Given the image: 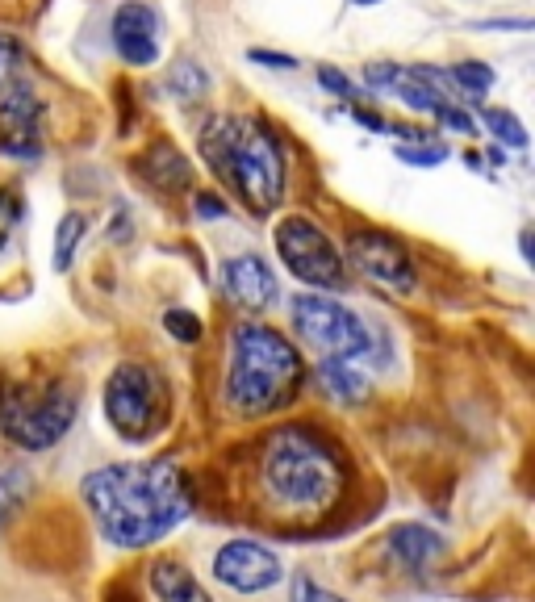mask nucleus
<instances>
[{"instance_id": "nucleus-7", "label": "nucleus", "mask_w": 535, "mask_h": 602, "mask_svg": "<svg viewBox=\"0 0 535 602\" xmlns=\"http://www.w3.org/2000/svg\"><path fill=\"white\" fill-rule=\"evenodd\" d=\"M293 327L297 335H306L310 347H318L322 356H339V360H372V331L364 327V318L352 314L335 297H318L306 293L293 301Z\"/></svg>"}, {"instance_id": "nucleus-30", "label": "nucleus", "mask_w": 535, "mask_h": 602, "mask_svg": "<svg viewBox=\"0 0 535 602\" xmlns=\"http://www.w3.org/2000/svg\"><path fill=\"white\" fill-rule=\"evenodd\" d=\"M523 260L531 264V230H523Z\"/></svg>"}, {"instance_id": "nucleus-27", "label": "nucleus", "mask_w": 535, "mask_h": 602, "mask_svg": "<svg viewBox=\"0 0 535 602\" xmlns=\"http://www.w3.org/2000/svg\"><path fill=\"white\" fill-rule=\"evenodd\" d=\"M251 63L276 67V72H293V67H297V59H293V55H281V51H260V46L251 51Z\"/></svg>"}, {"instance_id": "nucleus-25", "label": "nucleus", "mask_w": 535, "mask_h": 602, "mask_svg": "<svg viewBox=\"0 0 535 602\" xmlns=\"http://www.w3.org/2000/svg\"><path fill=\"white\" fill-rule=\"evenodd\" d=\"M318 84L327 92H335L339 101H352V80H347L339 67H318Z\"/></svg>"}, {"instance_id": "nucleus-4", "label": "nucleus", "mask_w": 535, "mask_h": 602, "mask_svg": "<svg viewBox=\"0 0 535 602\" xmlns=\"http://www.w3.org/2000/svg\"><path fill=\"white\" fill-rule=\"evenodd\" d=\"M264 481L285 506L327 511L343 490V469L335 460V448L322 444L314 431L285 427L264 448Z\"/></svg>"}, {"instance_id": "nucleus-26", "label": "nucleus", "mask_w": 535, "mask_h": 602, "mask_svg": "<svg viewBox=\"0 0 535 602\" xmlns=\"http://www.w3.org/2000/svg\"><path fill=\"white\" fill-rule=\"evenodd\" d=\"M293 602H347V598H339L331 590H318L310 577H297V582H293Z\"/></svg>"}, {"instance_id": "nucleus-29", "label": "nucleus", "mask_w": 535, "mask_h": 602, "mask_svg": "<svg viewBox=\"0 0 535 602\" xmlns=\"http://www.w3.org/2000/svg\"><path fill=\"white\" fill-rule=\"evenodd\" d=\"M356 122H360V126H372V130H385V122H381L372 109H356Z\"/></svg>"}, {"instance_id": "nucleus-6", "label": "nucleus", "mask_w": 535, "mask_h": 602, "mask_svg": "<svg viewBox=\"0 0 535 602\" xmlns=\"http://www.w3.org/2000/svg\"><path fill=\"white\" fill-rule=\"evenodd\" d=\"M168 381L151 364H118L105 385V419L122 439H151L168 423Z\"/></svg>"}, {"instance_id": "nucleus-11", "label": "nucleus", "mask_w": 535, "mask_h": 602, "mask_svg": "<svg viewBox=\"0 0 535 602\" xmlns=\"http://www.w3.org/2000/svg\"><path fill=\"white\" fill-rule=\"evenodd\" d=\"M109 34L118 55L130 67H151L159 59V13L143 0H126V5L113 13L109 21Z\"/></svg>"}, {"instance_id": "nucleus-15", "label": "nucleus", "mask_w": 535, "mask_h": 602, "mask_svg": "<svg viewBox=\"0 0 535 602\" xmlns=\"http://www.w3.org/2000/svg\"><path fill=\"white\" fill-rule=\"evenodd\" d=\"M318 385L331 393L335 402L343 406H352L364 398V389H368V377L356 368V360H339V356H327L318 364Z\"/></svg>"}, {"instance_id": "nucleus-16", "label": "nucleus", "mask_w": 535, "mask_h": 602, "mask_svg": "<svg viewBox=\"0 0 535 602\" xmlns=\"http://www.w3.org/2000/svg\"><path fill=\"white\" fill-rule=\"evenodd\" d=\"M143 176L147 180H155L159 189H168V193H176V189H184V184H189V176H193V168L184 164L180 159V151L172 147V143H155L147 155H143Z\"/></svg>"}, {"instance_id": "nucleus-24", "label": "nucleus", "mask_w": 535, "mask_h": 602, "mask_svg": "<svg viewBox=\"0 0 535 602\" xmlns=\"http://www.w3.org/2000/svg\"><path fill=\"white\" fill-rule=\"evenodd\" d=\"M398 159L402 164H414V168H435L448 159V147L444 143H427V147H410V143H398Z\"/></svg>"}, {"instance_id": "nucleus-13", "label": "nucleus", "mask_w": 535, "mask_h": 602, "mask_svg": "<svg viewBox=\"0 0 535 602\" xmlns=\"http://www.w3.org/2000/svg\"><path fill=\"white\" fill-rule=\"evenodd\" d=\"M389 548H393V557H398L402 565H410L418 573V569H427L439 552H444V540H439L435 531L423 527V523H402V527H393Z\"/></svg>"}, {"instance_id": "nucleus-17", "label": "nucleus", "mask_w": 535, "mask_h": 602, "mask_svg": "<svg viewBox=\"0 0 535 602\" xmlns=\"http://www.w3.org/2000/svg\"><path fill=\"white\" fill-rule=\"evenodd\" d=\"M34 498V477L26 469L0 473V536L9 531V523L26 511V502Z\"/></svg>"}, {"instance_id": "nucleus-28", "label": "nucleus", "mask_w": 535, "mask_h": 602, "mask_svg": "<svg viewBox=\"0 0 535 602\" xmlns=\"http://www.w3.org/2000/svg\"><path fill=\"white\" fill-rule=\"evenodd\" d=\"M193 214H197V218H222L226 205H222V197H214V193H197V197H193Z\"/></svg>"}, {"instance_id": "nucleus-23", "label": "nucleus", "mask_w": 535, "mask_h": 602, "mask_svg": "<svg viewBox=\"0 0 535 602\" xmlns=\"http://www.w3.org/2000/svg\"><path fill=\"white\" fill-rule=\"evenodd\" d=\"M164 327H168V335H176L180 343H201V335H205V322H201L197 314H189V310H168V314H164Z\"/></svg>"}, {"instance_id": "nucleus-19", "label": "nucleus", "mask_w": 535, "mask_h": 602, "mask_svg": "<svg viewBox=\"0 0 535 602\" xmlns=\"http://www.w3.org/2000/svg\"><path fill=\"white\" fill-rule=\"evenodd\" d=\"M30 80V67H26V51H21V42L0 34V97L13 92L17 84Z\"/></svg>"}, {"instance_id": "nucleus-5", "label": "nucleus", "mask_w": 535, "mask_h": 602, "mask_svg": "<svg viewBox=\"0 0 535 602\" xmlns=\"http://www.w3.org/2000/svg\"><path fill=\"white\" fill-rule=\"evenodd\" d=\"M76 406V385H67L63 377L5 381L0 385V431L30 452L55 448L76 423Z\"/></svg>"}, {"instance_id": "nucleus-12", "label": "nucleus", "mask_w": 535, "mask_h": 602, "mask_svg": "<svg viewBox=\"0 0 535 602\" xmlns=\"http://www.w3.org/2000/svg\"><path fill=\"white\" fill-rule=\"evenodd\" d=\"M222 281H226V293L235 297L243 310H268V306H276V297H281L272 268L260 256H251V251L247 256L226 260Z\"/></svg>"}, {"instance_id": "nucleus-3", "label": "nucleus", "mask_w": 535, "mask_h": 602, "mask_svg": "<svg viewBox=\"0 0 535 602\" xmlns=\"http://www.w3.org/2000/svg\"><path fill=\"white\" fill-rule=\"evenodd\" d=\"M301 389V356L297 347L260 322H243L230 335V373L226 402L243 419H264L272 410H285Z\"/></svg>"}, {"instance_id": "nucleus-21", "label": "nucleus", "mask_w": 535, "mask_h": 602, "mask_svg": "<svg viewBox=\"0 0 535 602\" xmlns=\"http://www.w3.org/2000/svg\"><path fill=\"white\" fill-rule=\"evenodd\" d=\"M448 76H452V84H456L460 92H469L473 101H477V97H485V92L494 88V72H490V67H485V63H477V59H469V63H456Z\"/></svg>"}, {"instance_id": "nucleus-22", "label": "nucleus", "mask_w": 535, "mask_h": 602, "mask_svg": "<svg viewBox=\"0 0 535 602\" xmlns=\"http://www.w3.org/2000/svg\"><path fill=\"white\" fill-rule=\"evenodd\" d=\"M485 126H490V134L498 138V143H506V147H527V130H523V122H519L510 109H485Z\"/></svg>"}, {"instance_id": "nucleus-18", "label": "nucleus", "mask_w": 535, "mask_h": 602, "mask_svg": "<svg viewBox=\"0 0 535 602\" xmlns=\"http://www.w3.org/2000/svg\"><path fill=\"white\" fill-rule=\"evenodd\" d=\"M168 92L180 101V105H193L201 101L205 92H209V76H205V67L197 59H180L172 72H168Z\"/></svg>"}, {"instance_id": "nucleus-10", "label": "nucleus", "mask_w": 535, "mask_h": 602, "mask_svg": "<svg viewBox=\"0 0 535 602\" xmlns=\"http://www.w3.org/2000/svg\"><path fill=\"white\" fill-rule=\"evenodd\" d=\"M214 577L235 594H260V590L281 582V561L260 544L230 540V544L218 548V557H214Z\"/></svg>"}, {"instance_id": "nucleus-14", "label": "nucleus", "mask_w": 535, "mask_h": 602, "mask_svg": "<svg viewBox=\"0 0 535 602\" xmlns=\"http://www.w3.org/2000/svg\"><path fill=\"white\" fill-rule=\"evenodd\" d=\"M151 590L159 602H214L180 561H155L151 565Z\"/></svg>"}, {"instance_id": "nucleus-9", "label": "nucleus", "mask_w": 535, "mask_h": 602, "mask_svg": "<svg viewBox=\"0 0 535 602\" xmlns=\"http://www.w3.org/2000/svg\"><path fill=\"white\" fill-rule=\"evenodd\" d=\"M352 260L364 276H372V281L393 293L414 289V264L406 256V247L393 235H385V230H360V235H352Z\"/></svg>"}, {"instance_id": "nucleus-31", "label": "nucleus", "mask_w": 535, "mask_h": 602, "mask_svg": "<svg viewBox=\"0 0 535 602\" xmlns=\"http://www.w3.org/2000/svg\"><path fill=\"white\" fill-rule=\"evenodd\" d=\"M352 5H360V9H364V5H381V0H352Z\"/></svg>"}, {"instance_id": "nucleus-2", "label": "nucleus", "mask_w": 535, "mask_h": 602, "mask_svg": "<svg viewBox=\"0 0 535 602\" xmlns=\"http://www.w3.org/2000/svg\"><path fill=\"white\" fill-rule=\"evenodd\" d=\"M201 155L251 214H268L285 197V151L276 130L260 118L218 113L201 126Z\"/></svg>"}, {"instance_id": "nucleus-1", "label": "nucleus", "mask_w": 535, "mask_h": 602, "mask_svg": "<svg viewBox=\"0 0 535 602\" xmlns=\"http://www.w3.org/2000/svg\"><path fill=\"white\" fill-rule=\"evenodd\" d=\"M84 506L101 536L118 548H147L164 540L193 511L184 477L155 460V465H109L84 477Z\"/></svg>"}, {"instance_id": "nucleus-20", "label": "nucleus", "mask_w": 535, "mask_h": 602, "mask_svg": "<svg viewBox=\"0 0 535 602\" xmlns=\"http://www.w3.org/2000/svg\"><path fill=\"white\" fill-rule=\"evenodd\" d=\"M84 214H63V222H59V239H55V268L59 272H67L72 268V260H76V247H80V235H84Z\"/></svg>"}, {"instance_id": "nucleus-8", "label": "nucleus", "mask_w": 535, "mask_h": 602, "mask_svg": "<svg viewBox=\"0 0 535 602\" xmlns=\"http://www.w3.org/2000/svg\"><path fill=\"white\" fill-rule=\"evenodd\" d=\"M276 251H281L285 268L297 276L301 285L314 289H339L343 285V256L327 239V230L310 218H281L276 222Z\"/></svg>"}]
</instances>
